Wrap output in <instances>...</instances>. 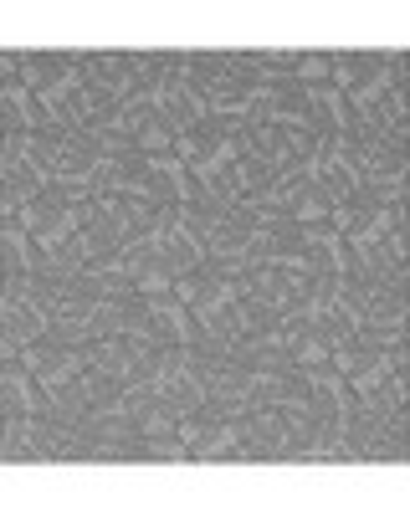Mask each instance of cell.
I'll use <instances>...</instances> for the list:
<instances>
[{
	"mask_svg": "<svg viewBox=\"0 0 410 512\" xmlns=\"http://www.w3.org/2000/svg\"><path fill=\"white\" fill-rule=\"evenodd\" d=\"M139 72H144V52H98V57H77V82H88V88H113V93H123Z\"/></svg>",
	"mask_w": 410,
	"mask_h": 512,
	"instance_id": "5",
	"label": "cell"
},
{
	"mask_svg": "<svg viewBox=\"0 0 410 512\" xmlns=\"http://www.w3.org/2000/svg\"><path fill=\"white\" fill-rule=\"evenodd\" d=\"M354 175L369 190H400L405 185V128L400 134H385L375 149H364L354 159Z\"/></svg>",
	"mask_w": 410,
	"mask_h": 512,
	"instance_id": "1",
	"label": "cell"
},
{
	"mask_svg": "<svg viewBox=\"0 0 410 512\" xmlns=\"http://www.w3.org/2000/svg\"><path fill=\"white\" fill-rule=\"evenodd\" d=\"M98 139L93 134H72L57 154H52V185L62 190H82V180L93 175V164H98Z\"/></svg>",
	"mask_w": 410,
	"mask_h": 512,
	"instance_id": "7",
	"label": "cell"
},
{
	"mask_svg": "<svg viewBox=\"0 0 410 512\" xmlns=\"http://www.w3.org/2000/svg\"><path fill=\"white\" fill-rule=\"evenodd\" d=\"M293 77L303 82V88H313V82H334V52H298Z\"/></svg>",
	"mask_w": 410,
	"mask_h": 512,
	"instance_id": "26",
	"label": "cell"
},
{
	"mask_svg": "<svg viewBox=\"0 0 410 512\" xmlns=\"http://www.w3.org/2000/svg\"><path fill=\"white\" fill-rule=\"evenodd\" d=\"M205 93H211V88H205V82H195L190 72H170V77H164L159 82V108L164 113H170L180 128H195L205 113H211V103H205Z\"/></svg>",
	"mask_w": 410,
	"mask_h": 512,
	"instance_id": "6",
	"label": "cell"
},
{
	"mask_svg": "<svg viewBox=\"0 0 410 512\" xmlns=\"http://www.w3.org/2000/svg\"><path fill=\"white\" fill-rule=\"evenodd\" d=\"M334 205H339V200H334V195H328V190L313 180V185H303L293 200H287V216L308 226V221H328V216H334Z\"/></svg>",
	"mask_w": 410,
	"mask_h": 512,
	"instance_id": "19",
	"label": "cell"
},
{
	"mask_svg": "<svg viewBox=\"0 0 410 512\" xmlns=\"http://www.w3.org/2000/svg\"><path fill=\"white\" fill-rule=\"evenodd\" d=\"M313 180L334 195V200H349L354 190H359V175H354V159L339 149V154H328V159H318L313 164Z\"/></svg>",
	"mask_w": 410,
	"mask_h": 512,
	"instance_id": "14",
	"label": "cell"
},
{
	"mask_svg": "<svg viewBox=\"0 0 410 512\" xmlns=\"http://www.w3.org/2000/svg\"><path fill=\"white\" fill-rule=\"evenodd\" d=\"M257 231H262V221L252 216V205H241V200H236V210H231V216L211 226V241H205V256H231V251H241L246 241H252Z\"/></svg>",
	"mask_w": 410,
	"mask_h": 512,
	"instance_id": "10",
	"label": "cell"
},
{
	"mask_svg": "<svg viewBox=\"0 0 410 512\" xmlns=\"http://www.w3.org/2000/svg\"><path fill=\"white\" fill-rule=\"evenodd\" d=\"M267 93H272V118L277 123H298L308 118V88L298 77H272L267 82Z\"/></svg>",
	"mask_w": 410,
	"mask_h": 512,
	"instance_id": "15",
	"label": "cell"
},
{
	"mask_svg": "<svg viewBox=\"0 0 410 512\" xmlns=\"http://www.w3.org/2000/svg\"><path fill=\"white\" fill-rule=\"evenodd\" d=\"M0 103H6V128H26V134H41V128H52V108H47V98H41L36 88H26V82H6Z\"/></svg>",
	"mask_w": 410,
	"mask_h": 512,
	"instance_id": "8",
	"label": "cell"
},
{
	"mask_svg": "<svg viewBox=\"0 0 410 512\" xmlns=\"http://www.w3.org/2000/svg\"><path fill=\"white\" fill-rule=\"evenodd\" d=\"M123 190V169H118V159H98L93 164V175L82 180V195L88 200H108V195H118Z\"/></svg>",
	"mask_w": 410,
	"mask_h": 512,
	"instance_id": "22",
	"label": "cell"
},
{
	"mask_svg": "<svg viewBox=\"0 0 410 512\" xmlns=\"http://www.w3.org/2000/svg\"><path fill=\"white\" fill-rule=\"evenodd\" d=\"M185 72L211 88V82H221L231 72V52H185Z\"/></svg>",
	"mask_w": 410,
	"mask_h": 512,
	"instance_id": "23",
	"label": "cell"
},
{
	"mask_svg": "<svg viewBox=\"0 0 410 512\" xmlns=\"http://www.w3.org/2000/svg\"><path fill=\"white\" fill-rule=\"evenodd\" d=\"M144 195H149L154 205H190V200H200V180L190 175V164H185V159L159 154V159L149 164Z\"/></svg>",
	"mask_w": 410,
	"mask_h": 512,
	"instance_id": "3",
	"label": "cell"
},
{
	"mask_svg": "<svg viewBox=\"0 0 410 512\" xmlns=\"http://www.w3.org/2000/svg\"><path fill=\"white\" fill-rule=\"evenodd\" d=\"M0 175H6V200H21V205H26L31 195H41V190L52 185V175H47V169H36L31 159H21V164H6Z\"/></svg>",
	"mask_w": 410,
	"mask_h": 512,
	"instance_id": "18",
	"label": "cell"
},
{
	"mask_svg": "<svg viewBox=\"0 0 410 512\" xmlns=\"http://www.w3.org/2000/svg\"><path fill=\"white\" fill-rule=\"evenodd\" d=\"M21 364L47 384V390H62L67 379H77L82 369H88V349H57V344H47V338H41V344H31L26 354H21Z\"/></svg>",
	"mask_w": 410,
	"mask_h": 512,
	"instance_id": "4",
	"label": "cell"
},
{
	"mask_svg": "<svg viewBox=\"0 0 410 512\" xmlns=\"http://www.w3.org/2000/svg\"><path fill=\"white\" fill-rule=\"evenodd\" d=\"M395 231H405V200L380 205L375 216H369V226H364V236H359L354 246H375V241H385V236H395Z\"/></svg>",
	"mask_w": 410,
	"mask_h": 512,
	"instance_id": "21",
	"label": "cell"
},
{
	"mask_svg": "<svg viewBox=\"0 0 410 512\" xmlns=\"http://www.w3.org/2000/svg\"><path fill=\"white\" fill-rule=\"evenodd\" d=\"M0 262H6V277H31L41 267V246L31 231L11 226V231H0Z\"/></svg>",
	"mask_w": 410,
	"mask_h": 512,
	"instance_id": "12",
	"label": "cell"
},
{
	"mask_svg": "<svg viewBox=\"0 0 410 512\" xmlns=\"http://www.w3.org/2000/svg\"><path fill=\"white\" fill-rule=\"evenodd\" d=\"M252 154H262L267 164H282L287 159V123H262V128H252Z\"/></svg>",
	"mask_w": 410,
	"mask_h": 512,
	"instance_id": "24",
	"label": "cell"
},
{
	"mask_svg": "<svg viewBox=\"0 0 410 512\" xmlns=\"http://www.w3.org/2000/svg\"><path fill=\"white\" fill-rule=\"evenodd\" d=\"M287 354H293V364H298V369H308V374H313V369H328V354H334V349H328L318 333H303V338H293V344H287Z\"/></svg>",
	"mask_w": 410,
	"mask_h": 512,
	"instance_id": "25",
	"label": "cell"
},
{
	"mask_svg": "<svg viewBox=\"0 0 410 512\" xmlns=\"http://www.w3.org/2000/svg\"><path fill=\"white\" fill-rule=\"evenodd\" d=\"M175 425H180V410L175 405H164L159 395L139 410V436L144 441H159V436H175Z\"/></svg>",
	"mask_w": 410,
	"mask_h": 512,
	"instance_id": "20",
	"label": "cell"
},
{
	"mask_svg": "<svg viewBox=\"0 0 410 512\" xmlns=\"http://www.w3.org/2000/svg\"><path fill=\"white\" fill-rule=\"evenodd\" d=\"M385 77V52H334V88L359 98L364 88H375Z\"/></svg>",
	"mask_w": 410,
	"mask_h": 512,
	"instance_id": "9",
	"label": "cell"
},
{
	"mask_svg": "<svg viewBox=\"0 0 410 512\" xmlns=\"http://www.w3.org/2000/svg\"><path fill=\"white\" fill-rule=\"evenodd\" d=\"M236 118H241L246 134H252V128H262V123H272V93H267V88H262V93H252V98H246V108H241Z\"/></svg>",
	"mask_w": 410,
	"mask_h": 512,
	"instance_id": "27",
	"label": "cell"
},
{
	"mask_svg": "<svg viewBox=\"0 0 410 512\" xmlns=\"http://www.w3.org/2000/svg\"><path fill=\"white\" fill-rule=\"evenodd\" d=\"M175 139H180V123L164 113L159 103H154V113L139 123V154H149V159H159V154H175Z\"/></svg>",
	"mask_w": 410,
	"mask_h": 512,
	"instance_id": "13",
	"label": "cell"
},
{
	"mask_svg": "<svg viewBox=\"0 0 410 512\" xmlns=\"http://www.w3.org/2000/svg\"><path fill=\"white\" fill-rule=\"evenodd\" d=\"M154 395L185 415V410H200V405H205V379H195L190 369H180V374H170V379H159Z\"/></svg>",
	"mask_w": 410,
	"mask_h": 512,
	"instance_id": "16",
	"label": "cell"
},
{
	"mask_svg": "<svg viewBox=\"0 0 410 512\" xmlns=\"http://www.w3.org/2000/svg\"><path fill=\"white\" fill-rule=\"evenodd\" d=\"M0 323H6V359H21L31 344H41L52 328V313L36 303V297H21V303H0Z\"/></svg>",
	"mask_w": 410,
	"mask_h": 512,
	"instance_id": "2",
	"label": "cell"
},
{
	"mask_svg": "<svg viewBox=\"0 0 410 512\" xmlns=\"http://www.w3.org/2000/svg\"><path fill=\"white\" fill-rule=\"evenodd\" d=\"M190 461H200V466H231L236 461V425L231 420L205 425V431L190 441Z\"/></svg>",
	"mask_w": 410,
	"mask_h": 512,
	"instance_id": "11",
	"label": "cell"
},
{
	"mask_svg": "<svg viewBox=\"0 0 410 512\" xmlns=\"http://www.w3.org/2000/svg\"><path fill=\"white\" fill-rule=\"evenodd\" d=\"M159 246H164V267H170L175 277H185V272L205 267V246H200L195 236H185L180 226H175L170 236H159Z\"/></svg>",
	"mask_w": 410,
	"mask_h": 512,
	"instance_id": "17",
	"label": "cell"
}]
</instances>
